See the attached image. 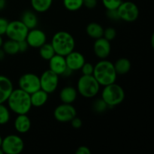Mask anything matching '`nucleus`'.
Segmentation results:
<instances>
[{
    "instance_id": "nucleus-1",
    "label": "nucleus",
    "mask_w": 154,
    "mask_h": 154,
    "mask_svg": "<svg viewBox=\"0 0 154 154\" xmlns=\"http://www.w3.org/2000/svg\"><path fill=\"white\" fill-rule=\"evenodd\" d=\"M6 102L9 110L17 115L28 114L32 108L30 94L20 88L14 89Z\"/></svg>"
},
{
    "instance_id": "nucleus-2",
    "label": "nucleus",
    "mask_w": 154,
    "mask_h": 154,
    "mask_svg": "<svg viewBox=\"0 0 154 154\" xmlns=\"http://www.w3.org/2000/svg\"><path fill=\"white\" fill-rule=\"evenodd\" d=\"M93 75L99 85L102 87L115 83L117 78L114 63L106 59L100 60L95 65Z\"/></svg>"
},
{
    "instance_id": "nucleus-3",
    "label": "nucleus",
    "mask_w": 154,
    "mask_h": 154,
    "mask_svg": "<svg viewBox=\"0 0 154 154\" xmlns=\"http://www.w3.org/2000/svg\"><path fill=\"white\" fill-rule=\"evenodd\" d=\"M51 45L56 54L66 57L75 48V40L72 34L66 31H60L54 35Z\"/></svg>"
},
{
    "instance_id": "nucleus-4",
    "label": "nucleus",
    "mask_w": 154,
    "mask_h": 154,
    "mask_svg": "<svg viewBox=\"0 0 154 154\" xmlns=\"http://www.w3.org/2000/svg\"><path fill=\"white\" fill-rule=\"evenodd\" d=\"M125 91L121 86L115 83L104 87L101 93V98L108 108L119 105L124 101Z\"/></svg>"
},
{
    "instance_id": "nucleus-5",
    "label": "nucleus",
    "mask_w": 154,
    "mask_h": 154,
    "mask_svg": "<svg viewBox=\"0 0 154 154\" xmlns=\"http://www.w3.org/2000/svg\"><path fill=\"white\" fill-rule=\"evenodd\" d=\"M99 83L93 77V75H84L78 79L77 83V91L86 99H92L99 94L100 91Z\"/></svg>"
},
{
    "instance_id": "nucleus-6",
    "label": "nucleus",
    "mask_w": 154,
    "mask_h": 154,
    "mask_svg": "<svg viewBox=\"0 0 154 154\" xmlns=\"http://www.w3.org/2000/svg\"><path fill=\"white\" fill-rule=\"evenodd\" d=\"M1 148L5 154H20L24 149V141L17 135H8L2 138Z\"/></svg>"
},
{
    "instance_id": "nucleus-7",
    "label": "nucleus",
    "mask_w": 154,
    "mask_h": 154,
    "mask_svg": "<svg viewBox=\"0 0 154 154\" xmlns=\"http://www.w3.org/2000/svg\"><path fill=\"white\" fill-rule=\"evenodd\" d=\"M29 29L24 25L21 20H13L8 22L5 34L8 38L15 42L26 40Z\"/></svg>"
},
{
    "instance_id": "nucleus-8",
    "label": "nucleus",
    "mask_w": 154,
    "mask_h": 154,
    "mask_svg": "<svg viewBox=\"0 0 154 154\" xmlns=\"http://www.w3.org/2000/svg\"><path fill=\"white\" fill-rule=\"evenodd\" d=\"M119 17L125 22L132 23L136 20L139 16V10L136 4L130 1L122 2L117 8Z\"/></svg>"
},
{
    "instance_id": "nucleus-9",
    "label": "nucleus",
    "mask_w": 154,
    "mask_h": 154,
    "mask_svg": "<svg viewBox=\"0 0 154 154\" xmlns=\"http://www.w3.org/2000/svg\"><path fill=\"white\" fill-rule=\"evenodd\" d=\"M19 88L29 94L41 89L39 76L33 73H26L20 76L18 81Z\"/></svg>"
},
{
    "instance_id": "nucleus-10",
    "label": "nucleus",
    "mask_w": 154,
    "mask_h": 154,
    "mask_svg": "<svg viewBox=\"0 0 154 154\" xmlns=\"http://www.w3.org/2000/svg\"><path fill=\"white\" fill-rule=\"evenodd\" d=\"M41 89L48 94L54 93L59 85V75L48 69L45 71L40 77Z\"/></svg>"
},
{
    "instance_id": "nucleus-11",
    "label": "nucleus",
    "mask_w": 154,
    "mask_h": 154,
    "mask_svg": "<svg viewBox=\"0 0 154 154\" xmlns=\"http://www.w3.org/2000/svg\"><path fill=\"white\" fill-rule=\"evenodd\" d=\"M77 116V111L72 104L62 103L55 108L54 117L60 123H69Z\"/></svg>"
},
{
    "instance_id": "nucleus-12",
    "label": "nucleus",
    "mask_w": 154,
    "mask_h": 154,
    "mask_svg": "<svg viewBox=\"0 0 154 154\" xmlns=\"http://www.w3.org/2000/svg\"><path fill=\"white\" fill-rule=\"evenodd\" d=\"M26 41L30 48H39L47 42V35L43 30L34 28L29 29Z\"/></svg>"
},
{
    "instance_id": "nucleus-13",
    "label": "nucleus",
    "mask_w": 154,
    "mask_h": 154,
    "mask_svg": "<svg viewBox=\"0 0 154 154\" xmlns=\"http://www.w3.org/2000/svg\"><path fill=\"white\" fill-rule=\"evenodd\" d=\"M111 42L101 37L95 40L93 44V51L96 57L100 60H105L111 54Z\"/></svg>"
},
{
    "instance_id": "nucleus-14",
    "label": "nucleus",
    "mask_w": 154,
    "mask_h": 154,
    "mask_svg": "<svg viewBox=\"0 0 154 154\" xmlns=\"http://www.w3.org/2000/svg\"><path fill=\"white\" fill-rule=\"evenodd\" d=\"M67 67L72 72L81 70V67L86 62L85 57L81 53L74 50L65 57Z\"/></svg>"
},
{
    "instance_id": "nucleus-15",
    "label": "nucleus",
    "mask_w": 154,
    "mask_h": 154,
    "mask_svg": "<svg viewBox=\"0 0 154 154\" xmlns=\"http://www.w3.org/2000/svg\"><path fill=\"white\" fill-rule=\"evenodd\" d=\"M49 61V69L55 74L60 75H63L64 72L67 69L66 59L65 57L59 54H55Z\"/></svg>"
},
{
    "instance_id": "nucleus-16",
    "label": "nucleus",
    "mask_w": 154,
    "mask_h": 154,
    "mask_svg": "<svg viewBox=\"0 0 154 154\" xmlns=\"http://www.w3.org/2000/svg\"><path fill=\"white\" fill-rule=\"evenodd\" d=\"M13 90V83L10 78L5 75H0V104H5L7 102Z\"/></svg>"
},
{
    "instance_id": "nucleus-17",
    "label": "nucleus",
    "mask_w": 154,
    "mask_h": 154,
    "mask_svg": "<svg viewBox=\"0 0 154 154\" xmlns=\"http://www.w3.org/2000/svg\"><path fill=\"white\" fill-rule=\"evenodd\" d=\"M15 130L20 134H25L29 131L31 128V120L26 114H17L14 123Z\"/></svg>"
},
{
    "instance_id": "nucleus-18",
    "label": "nucleus",
    "mask_w": 154,
    "mask_h": 154,
    "mask_svg": "<svg viewBox=\"0 0 154 154\" xmlns=\"http://www.w3.org/2000/svg\"><path fill=\"white\" fill-rule=\"evenodd\" d=\"M78 94L76 88L72 86H67L60 90V99L62 103L72 104L76 100Z\"/></svg>"
},
{
    "instance_id": "nucleus-19",
    "label": "nucleus",
    "mask_w": 154,
    "mask_h": 154,
    "mask_svg": "<svg viewBox=\"0 0 154 154\" xmlns=\"http://www.w3.org/2000/svg\"><path fill=\"white\" fill-rule=\"evenodd\" d=\"M48 93L44 91L42 89H39L37 91L30 94V100H31L32 107L40 108L44 106L48 100Z\"/></svg>"
},
{
    "instance_id": "nucleus-20",
    "label": "nucleus",
    "mask_w": 154,
    "mask_h": 154,
    "mask_svg": "<svg viewBox=\"0 0 154 154\" xmlns=\"http://www.w3.org/2000/svg\"><path fill=\"white\" fill-rule=\"evenodd\" d=\"M20 20L29 29L36 28L38 26V23L36 14L34 11L29 10L26 11L22 14Z\"/></svg>"
},
{
    "instance_id": "nucleus-21",
    "label": "nucleus",
    "mask_w": 154,
    "mask_h": 154,
    "mask_svg": "<svg viewBox=\"0 0 154 154\" xmlns=\"http://www.w3.org/2000/svg\"><path fill=\"white\" fill-rule=\"evenodd\" d=\"M104 28L98 23L92 22L86 27V32L91 38L97 39L103 36Z\"/></svg>"
},
{
    "instance_id": "nucleus-22",
    "label": "nucleus",
    "mask_w": 154,
    "mask_h": 154,
    "mask_svg": "<svg viewBox=\"0 0 154 154\" xmlns=\"http://www.w3.org/2000/svg\"><path fill=\"white\" fill-rule=\"evenodd\" d=\"M114 69L117 75H126L130 71L132 64H131L130 60L127 58H120L114 63Z\"/></svg>"
},
{
    "instance_id": "nucleus-23",
    "label": "nucleus",
    "mask_w": 154,
    "mask_h": 154,
    "mask_svg": "<svg viewBox=\"0 0 154 154\" xmlns=\"http://www.w3.org/2000/svg\"><path fill=\"white\" fill-rule=\"evenodd\" d=\"M54 0H30L31 6L34 11L45 13L51 8Z\"/></svg>"
},
{
    "instance_id": "nucleus-24",
    "label": "nucleus",
    "mask_w": 154,
    "mask_h": 154,
    "mask_svg": "<svg viewBox=\"0 0 154 154\" xmlns=\"http://www.w3.org/2000/svg\"><path fill=\"white\" fill-rule=\"evenodd\" d=\"M2 49L4 51L5 54H8V55H15V54L19 53L18 42L8 39V40L5 41V42H3L2 45Z\"/></svg>"
},
{
    "instance_id": "nucleus-25",
    "label": "nucleus",
    "mask_w": 154,
    "mask_h": 154,
    "mask_svg": "<svg viewBox=\"0 0 154 154\" xmlns=\"http://www.w3.org/2000/svg\"><path fill=\"white\" fill-rule=\"evenodd\" d=\"M39 49V55L43 60H51L53 57L56 54L54 51V48L51 43H45V45H42V47L38 48Z\"/></svg>"
},
{
    "instance_id": "nucleus-26",
    "label": "nucleus",
    "mask_w": 154,
    "mask_h": 154,
    "mask_svg": "<svg viewBox=\"0 0 154 154\" xmlns=\"http://www.w3.org/2000/svg\"><path fill=\"white\" fill-rule=\"evenodd\" d=\"M63 5L69 11H77L83 7V0H63Z\"/></svg>"
},
{
    "instance_id": "nucleus-27",
    "label": "nucleus",
    "mask_w": 154,
    "mask_h": 154,
    "mask_svg": "<svg viewBox=\"0 0 154 154\" xmlns=\"http://www.w3.org/2000/svg\"><path fill=\"white\" fill-rule=\"evenodd\" d=\"M11 119V112L8 107L0 104V125H5Z\"/></svg>"
},
{
    "instance_id": "nucleus-28",
    "label": "nucleus",
    "mask_w": 154,
    "mask_h": 154,
    "mask_svg": "<svg viewBox=\"0 0 154 154\" xmlns=\"http://www.w3.org/2000/svg\"><path fill=\"white\" fill-rule=\"evenodd\" d=\"M93 108L96 113L101 114V113L105 112L108 108V106L101 98V99H98L94 101L93 104Z\"/></svg>"
},
{
    "instance_id": "nucleus-29",
    "label": "nucleus",
    "mask_w": 154,
    "mask_h": 154,
    "mask_svg": "<svg viewBox=\"0 0 154 154\" xmlns=\"http://www.w3.org/2000/svg\"><path fill=\"white\" fill-rule=\"evenodd\" d=\"M122 2V0H102V5L107 10L117 9Z\"/></svg>"
},
{
    "instance_id": "nucleus-30",
    "label": "nucleus",
    "mask_w": 154,
    "mask_h": 154,
    "mask_svg": "<svg viewBox=\"0 0 154 154\" xmlns=\"http://www.w3.org/2000/svg\"><path fill=\"white\" fill-rule=\"evenodd\" d=\"M117 35V31L114 27H108L106 29H104L103 32V36L102 37L105 38L109 42L114 40Z\"/></svg>"
},
{
    "instance_id": "nucleus-31",
    "label": "nucleus",
    "mask_w": 154,
    "mask_h": 154,
    "mask_svg": "<svg viewBox=\"0 0 154 154\" xmlns=\"http://www.w3.org/2000/svg\"><path fill=\"white\" fill-rule=\"evenodd\" d=\"M82 75H92L94 70V66L90 63H84L81 69Z\"/></svg>"
},
{
    "instance_id": "nucleus-32",
    "label": "nucleus",
    "mask_w": 154,
    "mask_h": 154,
    "mask_svg": "<svg viewBox=\"0 0 154 154\" xmlns=\"http://www.w3.org/2000/svg\"><path fill=\"white\" fill-rule=\"evenodd\" d=\"M9 21L4 17H0V35L2 36L5 34L6 29Z\"/></svg>"
},
{
    "instance_id": "nucleus-33",
    "label": "nucleus",
    "mask_w": 154,
    "mask_h": 154,
    "mask_svg": "<svg viewBox=\"0 0 154 154\" xmlns=\"http://www.w3.org/2000/svg\"><path fill=\"white\" fill-rule=\"evenodd\" d=\"M107 17L111 20H120L119 17L117 9H113V10H107Z\"/></svg>"
},
{
    "instance_id": "nucleus-34",
    "label": "nucleus",
    "mask_w": 154,
    "mask_h": 154,
    "mask_svg": "<svg viewBox=\"0 0 154 154\" xmlns=\"http://www.w3.org/2000/svg\"><path fill=\"white\" fill-rule=\"evenodd\" d=\"M97 0H83V6L88 9H93L97 5Z\"/></svg>"
},
{
    "instance_id": "nucleus-35",
    "label": "nucleus",
    "mask_w": 154,
    "mask_h": 154,
    "mask_svg": "<svg viewBox=\"0 0 154 154\" xmlns=\"http://www.w3.org/2000/svg\"><path fill=\"white\" fill-rule=\"evenodd\" d=\"M70 122L72 123V127L75 128V129H80L83 125V122L81 120V119H80L79 117H77V116L75 117H74Z\"/></svg>"
},
{
    "instance_id": "nucleus-36",
    "label": "nucleus",
    "mask_w": 154,
    "mask_h": 154,
    "mask_svg": "<svg viewBox=\"0 0 154 154\" xmlns=\"http://www.w3.org/2000/svg\"><path fill=\"white\" fill-rule=\"evenodd\" d=\"M18 46H19V52L20 53L26 52L28 50V48H29L28 43L26 40H23L18 42Z\"/></svg>"
},
{
    "instance_id": "nucleus-37",
    "label": "nucleus",
    "mask_w": 154,
    "mask_h": 154,
    "mask_svg": "<svg viewBox=\"0 0 154 154\" xmlns=\"http://www.w3.org/2000/svg\"><path fill=\"white\" fill-rule=\"evenodd\" d=\"M76 154H91L90 148L87 146H81L75 151Z\"/></svg>"
},
{
    "instance_id": "nucleus-38",
    "label": "nucleus",
    "mask_w": 154,
    "mask_h": 154,
    "mask_svg": "<svg viewBox=\"0 0 154 154\" xmlns=\"http://www.w3.org/2000/svg\"><path fill=\"white\" fill-rule=\"evenodd\" d=\"M5 53L4 52V51H3L2 49V48H0V61H2V60H3L5 59Z\"/></svg>"
},
{
    "instance_id": "nucleus-39",
    "label": "nucleus",
    "mask_w": 154,
    "mask_h": 154,
    "mask_svg": "<svg viewBox=\"0 0 154 154\" xmlns=\"http://www.w3.org/2000/svg\"><path fill=\"white\" fill-rule=\"evenodd\" d=\"M5 7V0H0V11L3 10Z\"/></svg>"
},
{
    "instance_id": "nucleus-40",
    "label": "nucleus",
    "mask_w": 154,
    "mask_h": 154,
    "mask_svg": "<svg viewBox=\"0 0 154 154\" xmlns=\"http://www.w3.org/2000/svg\"><path fill=\"white\" fill-rule=\"evenodd\" d=\"M2 44H3L2 37V35H0V48H2Z\"/></svg>"
},
{
    "instance_id": "nucleus-41",
    "label": "nucleus",
    "mask_w": 154,
    "mask_h": 154,
    "mask_svg": "<svg viewBox=\"0 0 154 154\" xmlns=\"http://www.w3.org/2000/svg\"><path fill=\"white\" fill-rule=\"evenodd\" d=\"M153 42H154V35H152V37H151V46L153 47Z\"/></svg>"
},
{
    "instance_id": "nucleus-42",
    "label": "nucleus",
    "mask_w": 154,
    "mask_h": 154,
    "mask_svg": "<svg viewBox=\"0 0 154 154\" xmlns=\"http://www.w3.org/2000/svg\"><path fill=\"white\" fill-rule=\"evenodd\" d=\"M2 136L0 135V147H1L2 145Z\"/></svg>"
},
{
    "instance_id": "nucleus-43",
    "label": "nucleus",
    "mask_w": 154,
    "mask_h": 154,
    "mask_svg": "<svg viewBox=\"0 0 154 154\" xmlns=\"http://www.w3.org/2000/svg\"><path fill=\"white\" fill-rule=\"evenodd\" d=\"M4 153H3V151H2V148L1 147H0V154H3Z\"/></svg>"
},
{
    "instance_id": "nucleus-44",
    "label": "nucleus",
    "mask_w": 154,
    "mask_h": 154,
    "mask_svg": "<svg viewBox=\"0 0 154 154\" xmlns=\"http://www.w3.org/2000/svg\"><path fill=\"white\" fill-rule=\"evenodd\" d=\"M5 1H6V0H5Z\"/></svg>"
}]
</instances>
